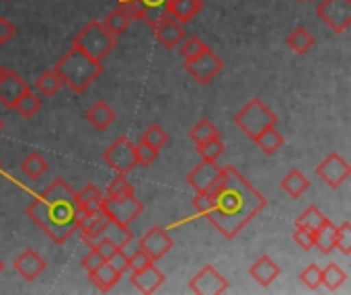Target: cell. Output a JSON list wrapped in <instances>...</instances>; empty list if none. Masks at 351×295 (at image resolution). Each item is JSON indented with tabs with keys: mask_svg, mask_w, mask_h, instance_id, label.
Segmentation results:
<instances>
[{
	"mask_svg": "<svg viewBox=\"0 0 351 295\" xmlns=\"http://www.w3.org/2000/svg\"><path fill=\"white\" fill-rule=\"evenodd\" d=\"M158 43L167 49L179 47V43L185 39V27L179 18H175L169 10L160 16V21L152 27Z\"/></svg>",
	"mask_w": 351,
	"mask_h": 295,
	"instance_id": "obj_12",
	"label": "cell"
},
{
	"mask_svg": "<svg viewBox=\"0 0 351 295\" xmlns=\"http://www.w3.org/2000/svg\"><path fill=\"white\" fill-rule=\"evenodd\" d=\"M103 25H105L113 35H121V33H125L128 27L132 25V18H130L121 8H115V10H111V12L105 16Z\"/></svg>",
	"mask_w": 351,
	"mask_h": 295,
	"instance_id": "obj_34",
	"label": "cell"
},
{
	"mask_svg": "<svg viewBox=\"0 0 351 295\" xmlns=\"http://www.w3.org/2000/svg\"><path fill=\"white\" fill-rule=\"evenodd\" d=\"M294 242H296L302 251H313L315 232L308 230V228H296V232H294Z\"/></svg>",
	"mask_w": 351,
	"mask_h": 295,
	"instance_id": "obj_44",
	"label": "cell"
},
{
	"mask_svg": "<svg viewBox=\"0 0 351 295\" xmlns=\"http://www.w3.org/2000/svg\"><path fill=\"white\" fill-rule=\"evenodd\" d=\"M27 216L56 244L68 242L80 226L74 191L64 179H56L37 199H33L27 207Z\"/></svg>",
	"mask_w": 351,
	"mask_h": 295,
	"instance_id": "obj_2",
	"label": "cell"
},
{
	"mask_svg": "<svg viewBox=\"0 0 351 295\" xmlns=\"http://www.w3.org/2000/svg\"><path fill=\"white\" fill-rule=\"evenodd\" d=\"M53 70L60 74L64 86H68L74 92H84L101 76L103 64L72 45L70 51H66L58 60Z\"/></svg>",
	"mask_w": 351,
	"mask_h": 295,
	"instance_id": "obj_3",
	"label": "cell"
},
{
	"mask_svg": "<svg viewBox=\"0 0 351 295\" xmlns=\"http://www.w3.org/2000/svg\"><path fill=\"white\" fill-rule=\"evenodd\" d=\"M280 273H282L280 265H278L274 259H269V257H259V259L253 263V267L249 269V275H251L261 287H269V285L280 277Z\"/></svg>",
	"mask_w": 351,
	"mask_h": 295,
	"instance_id": "obj_18",
	"label": "cell"
},
{
	"mask_svg": "<svg viewBox=\"0 0 351 295\" xmlns=\"http://www.w3.org/2000/svg\"><path fill=\"white\" fill-rule=\"evenodd\" d=\"M45 259L39 257L33 248H27L25 253H21L14 259V271L19 273V277H23V281H35L39 279V275L45 271Z\"/></svg>",
	"mask_w": 351,
	"mask_h": 295,
	"instance_id": "obj_16",
	"label": "cell"
},
{
	"mask_svg": "<svg viewBox=\"0 0 351 295\" xmlns=\"http://www.w3.org/2000/svg\"><path fill=\"white\" fill-rule=\"evenodd\" d=\"M206 49H208V45H206L199 37H187V39H183V41L179 43V53H181V57H183L185 62L197 57V55L204 53Z\"/></svg>",
	"mask_w": 351,
	"mask_h": 295,
	"instance_id": "obj_37",
	"label": "cell"
},
{
	"mask_svg": "<svg viewBox=\"0 0 351 295\" xmlns=\"http://www.w3.org/2000/svg\"><path fill=\"white\" fill-rule=\"evenodd\" d=\"M0 131H2V119H0Z\"/></svg>",
	"mask_w": 351,
	"mask_h": 295,
	"instance_id": "obj_52",
	"label": "cell"
},
{
	"mask_svg": "<svg viewBox=\"0 0 351 295\" xmlns=\"http://www.w3.org/2000/svg\"><path fill=\"white\" fill-rule=\"evenodd\" d=\"M29 88L31 86L14 70H4V74L0 76V105L4 109H14L19 97Z\"/></svg>",
	"mask_w": 351,
	"mask_h": 295,
	"instance_id": "obj_15",
	"label": "cell"
},
{
	"mask_svg": "<svg viewBox=\"0 0 351 295\" xmlns=\"http://www.w3.org/2000/svg\"><path fill=\"white\" fill-rule=\"evenodd\" d=\"M101 238H107L109 242H113L117 248H125L130 242H132V232L128 226H121L113 220H107L103 232H101Z\"/></svg>",
	"mask_w": 351,
	"mask_h": 295,
	"instance_id": "obj_24",
	"label": "cell"
},
{
	"mask_svg": "<svg viewBox=\"0 0 351 295\" xmlns=\"http://www.w3.org/2000/svg\"><path fill=\"white\" fill-rule=\"evenodd\" d=\"M327 222H331L319 207H315V205H311V207H306L298 218H296V228H308V230H319L321 226H325Z\"/></svg>",
	"mask_w": 351,
	"mask_h": 295,
	"instance_id": "obj_31",
	"label": "cell"
},
{
	"mask_svg": "<svg viewBox=\"0 0 351 295\" xmlns=\"http://www.w3.org/2000/svg\"><path fill=\"white\" fill-rule=\"evenodd\" d=\"M193 205L226 240H232L267 207V199L234 166H224L214 187L195 195Z\"/></svg>",
	"mask_w": 351,
	"mask_h": 295,
	"instance_id": "obj_1",
	"label": "cell"
},
{
	"mask_svg": "<svg viewBox=\"0 0 351 295\" xmlns=\"http://www.w3.org/2000/svg\"><path fill=\"white\" fill-rule=\"evenodd\" d=\"M12 37H14V25L6 16H0V45L8 43Z\"/></svg>",
	"mask_w": 351,
	"mask_h": 295,
	"instance_id": "obj_49",
	"label": "cell"
},
{
	"mask_svg": "<svg viewBox=\"0 0 351 295\" xmlns=\"http://www.w3.org/2000/svg\"><path fill=\"white\" fill-rule=\"evenodd\" d=\"M189 290L197 295H220L228 292V281L216 271L214 265H206L191 281Z\"/></svg>",
	"mask_w": 351,
	"mask_h": 295,
	"instance_id": "obj_11",
	"label": "cell"
},
{
	"mask_svg": "<svg viewBox=\"0 0 351 295\" xmlns=\"http://www.w3.org/2000/svg\"><path fill=\"white\" fill-rule=\"evenodd\" d=\"M335 248H339L346 257L351 255V224L346 222L341 226H337L335 230Z\"/></svg>",
	"mask_w": 351,
	"mask_h": 295,
	"instance_id": "obj_40",
	"label": "cell"
},
{
	"mask_svg": "<svg viewBox=\"0 0 351 295\" xmlns=\"http://www.w3.org/2000/svg\"><path fill=\"white\" fill-rule=\"evenodd\" d=\"M84 119L97 129V131H105L113 121H115V111L111 109V105H107L105 101H97L84 115Z\"/></svg>",
	"mask_w": 351,
	"mask_h": 295,
	"instance_id": "obj_20",
	"label": "cell"
},
{
	"mask_svg": "<svg viewBox=\"0 0 351 295\" xmlns=\"http://www.w3.org/2000/svg\"><path fill=\"white\" fill-rule=\"evenodd\" d=\"M253 142L259 146V150H263L265 154L274 156V154L284 146V136H282V133L276 129V125H274V127L263 129L259 136H255V138H253Z\"/></svg>",
	"mask_w": 351,
	"mask_h": 295,
	"instance_id": "obj_26",
	"label": "cell"
},
{
	"mask_svg": "<svg viewBox=\"0 0 351 295\" xmlns=\"http://www.w3.org/2000/svg\"><path fill=\"white\" fill-rule=\"evenodd\" d=\"M286 43H288V47L292 49V51H296V53H308L311 49H313V45H315V35L306 29V27H296L290 35H288V39H286Z\"/></svg>",
	"mask_w": 351,
	"mask_h": 295,
	"instance_id": "obj_25",
	"label": "cell"
},
{
	"mask_svg": "<svg viewBox=\"0 0 351 295\" xmlns=\"http://www.w3.org/2000/svg\"><path fill=\"white\" fill-rule=\"evenodd\" d=\"M132 283L142 294H154V292H158L162 287L165 273L158 267H154V263H152V265H148V267H144L140 271H132Z\"/></svg>",
	"mask_w": 351,
	"mask_h": 295,
	"instance_id": "obj_17",
	"label": "cell"
},
{
	"mask_svg": "<svg viewBox=\"0 0 351 295\" xmlns=\"http://www.w3.org/2000/svg\"><path fill=\"white\" fill-rule=\"evenodd\" d=\"M88 279L93 281V285H95L99 292L107 294V292H111V290L119 283L121 273H119V271H115L109 263H103V265H101V267H97L93 273H88Z\"/></svg>",
	"mask_w": 351,
	"mask_h": 295,
	"instance_id": "obj_21",
	"label": "cell"
},
{
	"mask_svg": "<svg viewBox=\"0 0 351 295\" xmlns=\"http://www.w3.org/2000/svg\"><path fill=\"white\" fill-rule=\"evenodd\" d=\"M222 172V166L216 160H202L189 175H187V183L195 193H208L214 183L218 181Z\"/></svg>",
	"mask_w": 351,
	"mask_h": 295,
	"instance_id": "obj_13",
	"label": "cell"
},
{
	"mask_svg": "<svg viewBox=\"0 0 351 295\" xmlns=\"http://www.w3.org/2000/svg\"><path fill=\"white\" fill-rule=\"evenodd\" d=\"M142 142H146L148 146H152V148L160 150V148H165V146H167V142H169V133H167L158 123H152V125H150V127H146V131L142 133Z\"/></svg>",
	"mask_w": 351,
	"mask_h": 295,
	"instance_id": "obj_38",
	"label": "cell"
},
{
	"mask_svg": "<svg viewBox=\"0 0 351 295\" xmlns=\"http://www.w3.org/2000/svg\"><path fill=\"white\" fill-rule=\"evenodd\" d=\"M107 263H109V265H111V267H113L115 271H119L121 275H123L125 271H130L128 255L123 253V248H121V251H117V253H115V255H113V257H111V259H109Z\"/></svg>",
	"mask_w": 351,
	"mask_h": 295,
	"instance_id": "obj_48",
	"label": "cell"
},
{
	"mask_svg": "<svg viewBox=\"0 0 351 295\" xmlns=\"http://www.w3.org/2000/svg\"><path fill=\"white\" fill-rule=\"evenodd\" d=\"M189 138H191L193 144H202V142H206V140L220 138V131H218V127H216L210 119H202V121H197V123L191 127Z\"/></svg>",
	"mask_w": 351,
	"mask_h": 295,
	"instance_id": "obj_33",
	"label": "cell"
},
{
	"mask_svg": "<svg viewBox=\"0 0 351 295\" xmlns=\"http://www.w3.org/2000/svg\"><path fill=\"white\" fill-rule=\"evenodd\" d=\"M103 197L105 195L101 193V189L97 185H86L78 193H74V199H76V205H78L80 216L99 211L101 209V203H103Z\"/></svg>",
	"mask_w": 351,
	"mask_h": 295,
	"instance_id": "obj_19",
	"label": "cell"
},
{
	"mask_svg": "<svg viewBox=\"0 0 351 295\" xmlns=\"http://www.w3.org/2000/svg\"><path fill=\"white\" fill-rule=\"evenodd\" d=\"M101 209L103 214L121 224V226H130L132 222H136L142 211H144V203L134 195V193H128V195H105L103 197V203H101Z\"/></svg>",
	"mask_w": 351,
	"mask_h": 295,
	"instance_id": "obj_6",
	"label": "cell"
},
{
	"mask_svg": "<svg viewBox=\"0 0 351 295\" xmlns=\"http://www.w3.org/2000/svg\"><path fill=\"white\" fill-rule=\"evenodd\" d=\"M175 246L173 238L162 230V228H150L142 240H140V248L152 259V261H160L167 253H171V248Z\"/></svg>",
	"mask_w": 351,
	"mask_h": 295,
	"instance_id": "obj_14",
	"label": "cell"
},
{
	"mask_svg": "<svg viewBox=\"0 0 351 295\" xmlns=\"http://www.w3.org/2000/svg\"><path fill=\"white\" fill-rule=\"evenodd\" d=\"M103 263H107V261H105V259H103L95 248H90V251H88V255L82 259V269H84L86 273H93V271H95L97 267H101Z\"/></svg>",
	"mask_w": 351,
	"mask_h": 295,
	"instance_id": "obj_47",
	"label": "cell"
},
{
	"mask_svg": "<svg viewBox=\"0 0 351 295\" xmlns=\"http://www.w3.org/2000/svg\"><path fill=\"white\" fill-rule=\"evenodd\" d=\"M128 263H130V271H140V269H144V267H148V265H152L154 261L142 251V248H138L134 255H130L128 257Z\"/></svg>",
	"mask_w": 351,
	"mask_h": 295,
	"instance_id": "obj_45",
	"label": "cell"
},
{
	"mask_svg": "<svg viewBox=\"0 0 351 295\" xmlns=\"http://www.w3.org/2000/svg\"><path fill=\"white\" fill-rule=\"evenodd\" d=\"M103 160L107 162L109 168H113L117 175H128L138 166L136 158V146L132 144L130 138H117L105 152Z\"/></svg>",
	"mask_w": 351,
	"mask_h": 295,
	"instance_id": "obj_7",
	"label": "cell"
},
{
	"mask_svg": "<svg viewBox=\"0 0 351 295\" xmlns=\"http://www.w3.org/2000/svg\"><path fill=\"white\" fill-rule=\"evenodd\" d=\"M64 86L60 74L51 68V70H45L43 74H39V78L35 80V88L43 94V97H53L60 92V88Z\"/></svg>",
	"mask_w": 351,
	"mask_h": 295,
	"instance_id": "obj_29",
	"label": "cell"
},
{
	"mask_svg": "<svg viewBox=\"0 0 351 295\" xmlns=\"http://www.w3.org/2000/svg\"><path fill=\"white\" fill-rule=\"evenodd\" d=\"M317 14L335 33H346L351 27V0H321Z\"/></svg>",
	"mask_w": 351,
	"mask_h": 295,
	"instance_id": "obj_8",
	"label": "cell"
},
{
	"mask_svg": "<svg viewBox=\"0 0 351 295\" xmlns=\"http://www.w3.org/2000/svg\"><path fill=\"white\" fill-rule=\"evenodd\" d=\"M317 177L323 179L331 189H339L351 177V166L341 154L333 152L317 166Z\"/></svg>",
	"mask_w": 351,
	"mask_h": 295,
	"instance_id": "obj_9",
	"label": "cell"
},
{
	"mask_svg": "<svg viewBox=\"0 0 351 295\" xmlns=\"http://www.w3.org/2000/svg\"><path fill=\"white\" fill-rule=\"evenodd\" d=\"M2 271H4V263H2V259H0V275H2Z\"/></svg>",
	"mask_w": 351,
	"mask_h": 295,
	"instance_id": "obj_50",
	"label": "cell"
},
{
	"mask_svg": "<svg viewBox=\"0 0 351 295\" xmlns=\"http://www.w3.org/2000/svg\"><path fill=\"white\" fill-rule=\"evenodd\" d=\"M195 150L202 156V160H218L224 152V144L220 138H212L202 144H195Z\"/></svg>",
	"mask_w": 351,
	"mask_h": 295,
	"instance_id": "obj_35",
	"label": "cell"
},
{
	"mask_svg": "<svg viewBox=\"0 0 351 295\" xmlns=\"http://www.w3.org/2000/svg\"><path fill=\"white\" fill-rule=\"evenodd\" d=\"M158 152H160V150H156V148L148 146L146 142H140V144L136 146V158H138V164H140V166H150V164L158 158Z\"/></svg>",
	"mask_w": 351,
	"mask_h": 295,
	"instance_id": "obj_41",
	"label": "cell"
},
{
	"mask_svg": "<svg viewBox=\"0 0 351 295\" xmlns=\"http://www.w3.org/2000/svg\"><path fill=\"white\" fill-rule=\"evenodd\" d=\"M72 45L78 47L80 51H84L86 55L103 62V57H107L115 45H117V35H113L103 21H90L86 23L72 39Z\"/></svg>",
	"mask_w": 351,
	"mask_h": 295,
	"instance_id": "obj_4",
	"label": "cell"
},
{
	"mask_svg": "<svg viewBox=\"0 0 351 295\" xmlns=\"http://www.w3.org/2000/svg\"><path fill=\"white\" fill-rule=\"evenodd\" d=\"M90 248H95V251H97V253H99V255H101L105 261H109V259H111V257H113L117 251H121V248H117L113 242H109L107 238H99V240H97V242H95Z\"/></svg>",
	"mask_w": 351,
	"mask_h": 295,
	"instance_id": "obj_46",
	"label": "cell"
},
{
	"mask_svg": "<svg viewBox=\"0 0 351 295\" xmlns=\"http://www.w3.org/2000/svg\"><path fill=\"white\" fill-rule=\"evenodd\" d=\"M128 193H134V187L130 185V181L125 179V175H117L107 185V193L105 195H128Z\"/></svg>",
	"mask_w": 351,
	"mask_h": 295,
	"instance_id": "obj_42",
	"label": "cell"
},
{
	"mask_svg": "<svg viewBox=\"0 0 351 295\" xmlns=\"http://www.w3.org/2000/svg\"><path fill=\"white\" fill-rule=\"evenodd\" d=\"M202 8H204V2H202V0H169V2H167V10H169L175 18H179L183 25L189 23V21H193L195 14H197Z\"/></svg>",
	"mask_w": 351,
	"mask_h": 295,
	"instance_id": "obj_22",
	"label": "cell"
},
{
	"mask_svg": "<svg viewBox=\"0 0 351 295\" xmlns=\"http://www.w3.org/2000/svg\"><path fill=\"white\" fill-rule=\"evenodd\" d=\"M346 281H348V275H346V271L339 265L331 263V265H327L323 269V281H321V285H325L329 292H337Z\"/></svg>",
	"mask_w": 351,
	"mask_h": 295,
	"instance_id": "obj_32",
	"label": "cell"
},
{
	"mask_svg": "<svg viewBox=\"0 0 351 295\" xmlns=\"http://www.w3.org/2000/svg\"><path fill=\"white\" fill-rule=\"evenodd\" d=\"M39 109H41V99H39L31 88L25 90V92L19 97L16 105H14V111H16L21 117H25V119L35 117V115L39 113Z\"/></svg>",
	"mask_w": 351,
	"mask_h": 295,
	"instance_id": "obj_30",
	"label": "cell"
},
{
	"mask_svg": "<svg viewBox=\"0 0 351 295\" xmlns=\"http://www.w3.org/2000/svg\"><path fill=\"white\" fill-rule=\"evenodd\" d=\"M167 2L169 0H144V16L142 21H146L150 27H154L160 16L167 12Z\"/></svg>",
	"mask_w": 351,
	"mask_h": 295,
	"instance_id": "obj_36",
	"label": "cell"
},
{
	"mask_svg": "<svg viewBox=\"0 0 351 295\" xmlns=\"http://www.w3.org/2000/svg\"><path fill=\"white\" fill-rule=\"evenodd\" d=\"M117 8H121L132 21H138L144 16V0H119Z\"/></svg>",
	"mask_w": 351,
	"mask_h": 295,
	"instance_id": "obj_43",
	"label": "cell"
},
{
	"mask_svg": "<svg viewBox=\"0 0 351 295\" xmlns=\"http://www.w3.org/2000/svg\"><path fill=\"white\" fill-rule=\"evenodd\" d=\"M222 60L208 47L204 53H199L197 57L193 60H187L185 62V70L187 74H191L199 84H208L216 78V74L222 70Z\"/></svg>",
	"mask_w": 351,
	"mask_h": 295,
	"instance_id": "obj_10",
	"label": "cell"
},
{
	"mask_svg": "<svg viewBox=\"0 0 351 295\" xmlns=\"http://www.w3.org/2000/svg\"><path fill=\"white\" fill-rule=\"evenodd\" d=\"M4 70H6V68H4V66H2V64H0V76H2V74H4Z\"/></svg>",
	"mask_w": 351,
	"mask_h": 295,
	"instance_id": "obj_51",
	"label": "cell"
},
{
	"mask_svg": "<svg viewBox=\"0 0 351 295\" xmlns=\"http://www.w3.org/2000/svg\"><path fill=\"white\" fill-rule=\"evenodd\" d=\"M300 281H302L311 292L319 290V287H321V281H323V269H321L319 265L311 263V265L300 273Z\"/></svg>",
	"mask_w": 351,
	"mask_h": 295,
	"instance_id": "obj_39",
	"label": "cell"
},
{
	"mask_svg": "<svg viewBox=\"0 0 351 295\" xmlns=\"http://www.w3.org/2000/svg\"><path fill=\"white\" fill-rule=\"evenodd\" d=\"M335 230H337V226H333L331 222H327L325 226L315 230L313 248H319L323 255H331L335 251Z\"/></svg>",
	"mask_w": 351,
	"mask_h": 295,
	"instance_id": "obj_28",
	"label": "cell"
},
{
	"mask_svg": "<svg viewBox=\"0 0 351 295\" xmlns=\"http://www.w3.org/2000/svg\"><path fill=\"white\" fill-rule=\"evenodd\" d=\"M234 125L253 140L263 129L278 125V115L261 99H253L234 115Z\"/></svg>",
	"mask_w": 351,
	"mask_h": 295,
	"instance_id": "obj_5",
	"label": "cell"
},
{
	"mask_svg": "<svg viewBox=\"0 0 351 295\" xmlns=\"http://www.w3.org/2000/svg\"><path fill=\"white\" fill-rule=\"evenodd\" d=\"M311 187V181L306 175H302L300 170H290L284 179H282V189L286 191V195H290L292 199L302 197Z\"/></svg>",
	"mask_w": 351,
	"mask_h": 295,
	"instance_id": "obj_23",
	"label": "cell"
},
{
	"mask_svg": "<svg viewBox=\"0 0 351 295\" xmlns=\"http://www.w3.org/2000/svg\"><path fill=\"white\" fill-rule=\"evenodd\" d=\"M47 170H49V164H47V160H45L39 152H31V154L21 162V172H23L25 177H29L31 181L41 179Z\"/></svg>",
	"mask_w": 351,
	"mask_h": 295,
	"instance_id": "obj_27",
	"label": "cell"
}]
</instances>
